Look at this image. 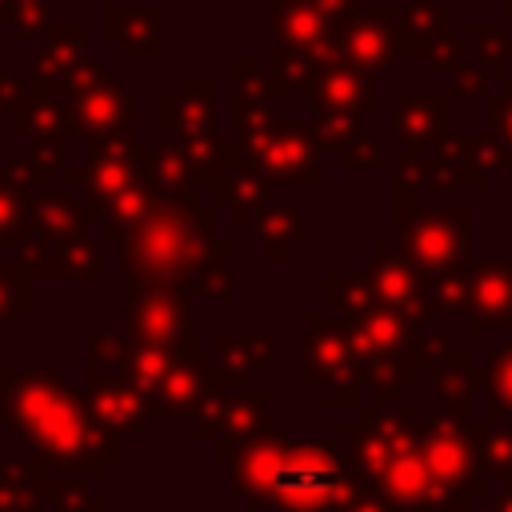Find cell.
<instances>
[{"mask_svg": "<svg viewBox=\"0 0 512 512\" xmlns=\"http://www.w3.org/2000/svg\"><path fill=\"white\" fill-rule=\"evenodd\" d=\"M324 512H396L384 496H376L372 488H360V492H352V496H344V500H336L332 508H324Z\"/></svg>", "mask_w": 512, "mask_h": 512, "instance_id": "cell-22", "label": "cell"}, {"mask_svg": "<svg viewBox=\"0 0 512 512\" xmlns=\"http://www.w3.org/2000/svg\"><path fill=\"white\" fill-rule=\"evenodd\" d=\"M208 384H212V360H204V356H196V352L188 348V352H180V356L172 360V368H168V376L160 380L152 404H156V412L168 416V420L192 416L196 404H200V396L208 392Z\"/></svg>", "mask_w": 512, "mask_h": 512, "instance_id": "cell-12", "label": "cell"}, {"mask_svg": "<svg viewBox=\"0 0 512 512\" xmlns=\"http://www.w3.org/2000/svg\"><path fill=\"white\" fill-rule=\"evenodd\" d=\"M464 236H468L464 212H452V216H424V220L404 236V244H408L412 264L432 276V272H444V268H452V264L460 260Z\"/></svg>", "mask_w": 512, "mask_h": 512, "instance_id": "cell-11", "label": "cell"}, {"mask_svg": "<svg viewBox=\"0 0 512 512\" xmlns=\"http://www.w3.org/2000/svg\"><path fill=\"white\" fill-rule=\"evenodd\" d=\"M124 324L136 340L172 352L192 348V296L184 288H132L124 300Z\"/></svg>", "mask_w": 512, "mask_h": 512, "instance_id": "cell-8", "label": "cell"}, {"mask_svg": "<svg viewBox=\"0 0 512 512\" xmlns=\"http://www.w3.org/2000/svg\"><path fill=\"white\" fill-rule=\"evenodd\" d=\"M292 212H276L272 220H276V228H256V236L268 244V252L272 256H284L300 236H304V224H292V228H284V220H288Z\"/></svg>", "mask_w": 512, "mask_h": 512, "instance_id": "cell-21", "label": "cell"}, {"mask_svg": "<svg viewBox=\"0 0 512 512\" xmlns=\"http://www.w3.org/2000/svg\"><path fill=\"white\" fill-rule=\"evenodd\" d=\"M420 452L436 476V484L448 496H480L484 492V468L476 452V424L468 420V408L440 404L436 416L420 428Z\"/></svg>", "mask_w": 512, "mask_h": 512, "instance_id": "cell-6", "label": "cell"}, {"mask_svg": "<svg viewBox=\"0 0 512 512\" xmlns=\"http://www.w3.org/2000/svg\"><path fill=\"white\" fill-rule=\"evenodd\" d=\"M308 380L324 392L328 404H356L360 396V364L348 340L344 320L320 312L308 320V356H304Z\"/></svg>", "mask_w": 512, "mask_h": 512, "instance_id": "cell-7", "label": "cell"}, {"mask_svg": "<svg viewBox=\"0 0 512 512\" xmlns=\"http://www.w3.org/2000/svg\"><path fill=\"white\" fill-rule=\"evenodd\" d=\"M180 352H172V348H160V344H144V340H136V344H128V360H124V372L148 392V396H156V388H160V380L168 376V368H172V360H176Z\"/></svg>", "mask_w": 512, "mask_h": 512, "instance_id": "cell-15", "label": "cell"}, {"mask_svg": "<svg viewBox=\"0 0 512 512\" xmlns=\"http://www.w3.org/2000/svg\"><path fill=\"white\" fill-rule=\"evenodd\" d=\"M204 236L176 212L140 220L128 240V280L132 288H188L212 256H200Z\"/></svg>", "mask_w": 512, "mask_h": 512, "instance_id": "cell-3", "label": "cell"}, {"mask_svg": "<svg viewBox=\"0 0 512 512\" xmlns=\"http://www.w3.org/2000/svg\"><path fill=\"white\" fill-rule=\"evenodd\" d=\"M232 484L252 504L272 512H324L336 500L368 488L364 472L352 468L336 448L320 440H292L280 428H264L232 460Z\"/></svg>", "mask_w": 512, "mask_h": 512, "instance_id": "cell-1", "label": "cell"}, {"mask_svg": "<svg viewBox=\"0 0 512 512\" xmlns=\"http://www.w3.org/2000/svg\"><path fill=\"white\" fill-rule=\"evenodd\" d=\"M192 288H196V292H212V296H224V292H228V272L208 264V268H204V272L192 280Z\"/></svg>", "mask_w": 512, "mask_h": 512, "instance_id": "cell-24", "label": "cell"}, {"mask_svg": "<svg viewBox=\"0 0 512 512\" xmlns=\"http://www.w3.org/2000/svg\"><path fill=\"white\" fill-rule=\"evenodd\" d=\"M364 280H368L372 296L384 308H392L416 332L424 328V320H428V288H424V276L412 268L408 252H396L392 244H380V252L372 260V268L364 272Z\"/></svg>", "mask_w": 512, "mask_h": 512, "instance_id": "cell-9", "label": "cell"}, {"mask_svg": "<svg viewBox=\"0 0 512 512\" xmlns=\"http://www.w3.org/2000/svg\"><path fill=\"white\" fill-rule=\"evenodd\" d=\"M124 360H128V344H124V340L92 336V360H88V364H100V368H124Z\"/></svg>", "mask_w": 512, "mask_h": 512, "instance_id": "cell-23", "label": "cell"}, {"mask_svg": "<svg viewBox=\"0 0 512 512\" xmlns=\"http://www.w3.org/2000/svg\"><path fill=\"white\" fill-rule=\"evenodd\" d=\"M412 348H416V364H444V360H448V364H468V356H460L444 332L420 336Z\"/></svg>", "mask_w": 512, "mask_h": 512, "instance_id": "cell-19", "label": "cell"}, {"mask_svg": "<svg viewBox=\"0 0 512 512\" xmlns=\"http://www.w3.org/2000/svg\"><path fill=\"white\" fill-rule=\"evenodd\" d=\"M48 476L20 460H0V512H40Z\"/></svg>", "mask_w": 512, "mask_h": 512, "instance_id": "cell-14", "label": "cell"}, {"mask_svg": "<svg viewBox=\"0 0 512 512\" xmlns=\"http://www.w3.org/2000/svg\"><path fill=\"white\" fill-rule=\"evenodd\" d=\"M428 304L440 312H460L468 332L512 328V264H464L432 272Z\"/></svg>", "mask_w": 512, "mask_h": 512, "instance_id": "cell-4", "label": "cell"}, {"mask_svg": "<svg viewBox=\"0 0 512 512\" xmlns=\"http://www.w3.org/2000/svg\"><path fill=\"white\" fill-rule=\"evenodd\" d=\"M48 496H52L56 512H104V496L88 492L72 476H48Z\"/></svg>", "mask_w": 512, "mask_h": 512, "instance_id": "cell-17", "label": "cell"}, {"mask_svg": "<svg viewBox=\"0 0 512 512\" xmlns=\"http://www.w3.org/2000/svg\"><path fill=\"white\" fill-rule=\"evenodd\" d=\"M484 384H488L492 404H496V408H504V412L512 416V344H508V348H500V352L492 356Z\"/></svg>", "mask_w": 512, "mask_h": 512, "instance_id": "cell-18", "label": "cell"}, {"mask_svg": "<svg viewBox=\"0 0 512 512\" xmlns=\"http://www.w3.org/2000/svg\"><path fill=\"white\" fill-rule=\"evenodd\" d=\"M88 384H92V408L96 416L116 432V436H132L140 432L156 404L152 396L124 372V368H100V364H88Z\"/></svg>", "mask_w": 512, "mask_h": 512, "instance_id": "cell-10", "label": "cell"}, {"mask_svg": "<svg viewBox=\"0 0 512 512\" xmlns=\"http://www.w3.org/2000/svg\"><path fill=\"white\" fill-rule=\"evenodd\" d=\"M4 416L12 432L52 464L100 476L104 464L120 456L116 432L60 372L32 368L20 376H4Z\"/></svg>", "mask_w": 512, "mask_h": 512, "instance_id": "cell-2", "label": "cell"}, {"mask_svg": "<svg viewBox=\"0 0 512 512\" xmlns=\"http://www.w3.org/2000/svg\"><path fill=\"white\" fill-rule=\"evenodd\" d=\"M32 308V280L20 264L0 260V332L12 328L16 316H24Z\"/></svg>", "mask_w": 512, "mask_h": 512, "instance_id": "cell-16", "label": "cell"}, {"mask_svg": "<svg viewBox=\"0 0 512 512\" xmlns=\"http://www.w3.org/2000/svg\"><path fill=\"white\" fill-rule=\"evenodd\" d=\"M348 328V340H352V352H356V364H360V376L376 388H404L412 384V372H416V340H412V324L400 320L392 308H384L380 300L364 304L360 312H352L344 320Z\"/></svg>", "mask_w": 512, "mask_h": 512, "instance_id": "cell-5", "label": "cell"}, {"mask_svg": "<svg viewBox=\"0 0 512 512\" xmlns=\"http://www.w3.org/2000/svg\"><path fill=\"white\" fill-rule=\"evenodd\" d=\"M212 372L224 384H248V376L268 360L264 336H216L212 344Z\"/></svg>", "mask_w": 512, "mask_h": 512, "instance_id": "cell-13", "label": "cell"}, {"mask_svg": "<svg viewBox=\"0 0 512 512\" xmlns=\"http://www.w3.org/2000/svg\"><path fill=\"white\" fill-rule=\"evenodd\" d=\"M488 512H512V484H508L500 496H492V500H488Z\"/></svg>", "mask_w": 512, "mask_h": 512, "instance_id": "cell-25", "label": "cell"}, {"mask_svg": "<svg viewBox=\"0 0 512 512\" xmlns=\"http://www.w3.org/2000/svg\"><path fill=\"white\" fill-rule=\"evenodd\" d=\"M468 364H452L440 372V388H436V400L440 404H452V408H468Z\"/></svg>", "mask_w": 512, "mask_h": 512, "instance_id": "cell-20", "label": "cell"}, {"mask_svg": "<svg viewBox=\"0 0 512 512\" xmlns=\"http://www.w3.org/2000/svg\"><path fill=\"white\" fill-rule=\"evenodd\" d=\"M436 512H468V496H460V500H448L444 508H436Z\"/></svg>", "mask_w": 512, "mask_h": 512, "instance_id": "cell-26", "label": "cell"}]
</instances>
